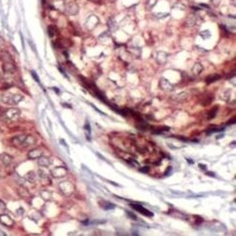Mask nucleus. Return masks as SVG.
I'll return each instance as SVG.
<instances>
[{
	"mask_svg": "<svg viewBox=\"0 0 236 236\" xmlns=\"http://www.w3.org/2000/svg\"><path fill=\"white\" fill-rule=\"evenodd\" d=\"M24 99V96L21 94H12V93H3L0 96V100L2 103L9 106H15Z\"/></svg>",
	"mask_w": 236,
	"mask_h": 236,
	"instance_id": "1",
	"label": "nucleus"
},
{
	"mask_svg": "<svg viewBox=\"0 0 236 236\" xmlns=\"http://www.w3.org/2000/svg\"><path fill=\"white\" fill-rule=\"evenodd\" d=\"M20 115H21V112H20L19 109L10 108L8 109V110L4 111L2 116H3L4 120L9 121V122H13V121H17L18 119L20 118Z\"/></svg>",
	"mask_w": 236,
	"mask_h": 236,
	"instance_id": "2",
	"label": "nucleus"
},
{
	"mask_svg": "<svg viewBox=\"0 0 236 236\" xmlns=\"http://www.w3.org/2000/svg\"><path fill=\"white\" fill-rule=\"evenodd\" d=\"M59 188L62 191V193L67 196H70L71 194L75 191V186L71 181L65 180L59 183Z\"/></svg>",
	"mask_w": 236,
	"mask_h": 236,
	"instance_id": "3",
	"label": "nucleus"
},
{
	"mask_svg": "<svg viewBox=\"0 0 236 236\" xmlns=\"http://www.w3.org/2000/svg\"><path fill=\"white\" fill-rule=\"evenodd\" d=\"M131 207L133 208V209H135V211L139 212V213H141L143 215H145V216H148V217H152V216H154V213H152V211L148 210L147 208H145L143 206L139 205V204L131 203Z\"/></svg>",
	"mask_w": 236,
	"mask_h": 236,
	"instance_id": "4",
	"label": "nucleus"
},
{
	"mask_svg": "<svg viewBox=\"0 0 236 236\" xmlns=\"http://www.w3.org/2000/svg\"><path fill=\"white\" fill-rule=\"evenodd\" d=\"M2 70L5 74H13L16 71V67L15 64H14V61H7V62H3L2 64Z\"/></svg>",
	"mask_w": 236,
	"mask_h": 236,
	"instance_id": "5",
	"label": "nucleus"
},
{
	"mask_svg": "<svg viewBox=\"0 0 236 236\" xmlns=\"http://www.w3.org/2000/svg\"><path fill=\"white\" fill-rule=\"evenodd\" d=\"M202 19L201 17H199V16L197 15V14H192V15L188 16V18L186 19V25L189 27H194V26H197V25H200V23H201Z\"/></svg>",
	"mask_w": 236,
	"mask_h": 236,
	"instance_id": "6",
	"label": "nucleus"
},
{
	"mask_svg": "<svg viewBox=\"0 0 236 236\" xmlns=\"http://www.w3.org/2000/svg\"><path fill=\"white\" fill-rule=\"evenodd\" d=\"M158 86H160V88L162 90V91H166V92H172V91H173V90H174V86H173V85L170 82V81L166 80V78H162V79H160Z\"/></svg>",
	"mask_w": 236,
	"mask_h": 236,
	"instance_id": "7",
	"label": "nucleus"
},
{
	"mask_svg": "<svg viewBox=\"0 0 236 236\" xmlns=\"http://www.w3.org/2000/svg\"><path fill=\"white\" fill-rule=\"evenodd\" d=\"M189 98V93L188 92H180V93L173 95L172 97V100L176 103H183Z\"/></svg>",
	"mask_w": 236,
	"mask_h": 236,
	"instance_id": "8",
	"label": "nucleus"
},
{
	"mask_svg": "<svg viewBox=\"0 0 236 236\" xmlns=\"http://www.w3.org/2000/svg\"><path fill=\"white\" fill-rule=\"evenodd\" d=\"M67 172H68V170H67L65 166H57V168H53V170H51L52 175H53L54 177H57V178L65 176V175L67 174Z\"/></svg>",
	"mask_w": 236,
	"mask_h": 236,
	"instance_id": "9",
	"label": "nucleus"
},
{
	"mask_svg": "<svg viewBox=\"0 0 236 236\" xmlns=\"http://www.w3.org/2000/svg\"><path fill=\"white\" fill-rule=\"evenodd\" d=\"M65 9H66L67 13L70 14V15H76L79 12V6L75 2H69L65 7Z\"/></svg>",
	"mask_w": 236,
	"mask_h": 236,
	"instance_id": "10",
	"label": "nucleus"
},
{
	"mask_svg": "<svg viewBox=\"0 0 236 236\" xmlns=\"http://www.w3.org/2000/svg\"><path fill=\"white\" fill-rule=\"evenodd\" d=\"M168 55L164 51L158 52V53H156V62H158L160 65H166V62H168Z\"/></svg>",
	"mask_w": 236,
	"mask_h": 236,
	"instance_id": "11",
	"label": "nucleus"
},
{
	"mask_svg": "<svg viewBox=\"0 0 236 236\" xmlns=\"http://www.w3.org/2000/svg\"><path fill=\"white\" fill-rule=\"evenodd\" d=\"M36 139L33 135H25L24 141L22 143V148H28L31 145H34L36 143Z\"/></svg>",
	"mask_w": 236,
	"mask_h": 236,
	"instance_id": "12",
	"label": "nucleus"
},
{
	"mask_svg": "<svg viewBox=\"0 0 236 236\" xmlns=\"http://www.w3.org/2000/svg\"><path fill=\"white\" fill-rule=\"evenodd\" d=\"M0 222H1L3 225H5V226H7V227H11V226H13V224H14L13 219H12L11 217L8 216L7 214H1L0 215Z\"/></svg>",
	"mask_w": 236,
	"mask_h": 236,
	"instance_id": "13",
	"label": "nucleus"
},
{
	"mask_svg": "<svg viewBox=\"0 0 236 236\" xmlns=\"http://www.w3.org/2000/svg\"><path fill=\"white\" fill-rule=\"evenodd\" d=\"M41 156H43V152L40 149H34L31 150L28 152V158L30 160H38Z\"/></svg>",
	"mask_w": 236,
	"mask_h": 236,
	"instance_id": "14",
	"label": "nucleus"
},
{
	"mask_svg": "<svg viewBox=\"0 0 236 236\" xmlns=\"http://www.w3.org/2000/svg\"><path fill=\"white\" fill-rule=\"evenodd\" d=\"M52 164V160L48 156H41L40 158H38V164L39 166H42V168H48L50 164Z\"/></svg>",
	"mask_w": 236,
	"mask_h": 236,
	"instance_id": "15",
	"label": "nucleus"
},
{
	"mask_svg": "<svg viewBox=\"0 0 236 236\" xmlns=\"http://www.w3.org/2000/svg\"><path fill=\"white\" fill-rule=\"evenodd\" d=\"M0 160H1V162L4 164V166H8L12 164V162H13V158L7 154H2L1 156H0Z\"/></svg>",
	"mask_w": 236,
	"mask_h": 236,
	"instance_id": "16",
	"label": "nucleus"
},
{
	"mask_svg": "<svg viewBox=\"0 0 236 236\" xmlns=\"http://www.w3.org/2000/svg\"><path fill=\"white\" fill-rule=\"evenodd\" d=\"M25 135H16L13 139H11L13 145H15L16 148H22V143L24 141Z\"/></svg>",
	"mask_w": 236,
	"mask_h": 236,
	"instance_id": "17",
	"label": "nucleus"
},
{
	"mask_svg": "<svg viewBox=\"0 0 236 236\" xmlns=\"http://www.w3.org/2000/svg\"><path fill=\"white\" fill-rule=\"evenodd\" d=\"M99 205L105 210H111V209H114V208L116 207V205H115L114 203L109 202V201H106V200H100Z\"/></svg>",
	"mask_w": 236,
	"mask_h": 236,
	"instance_id": "18",
	"label": "nucleus"
},
{
	"mask_svg": "<svg viewBox=\"0 0 236 236\" xmlns=\"http://www.w3.org/2000/svg\"><path fill=\"white\" fill-rule=\"evenodd\" d=\"M135 127L139 129H141V131H145V129L149 128V125H148V123L145 122V120H143V119L141 118H137V123H135Z\"/></svg>",
	"mask_w": 236,
	"mask_h": 236,
	"instance_id": "19",
	"label": "nucleus"
},
{
	"mask_svg": "<svg viewBox=\"0 0 236 236\" xmlns=\"http://www.w3.org/2000/svg\"><path fill=\"white\" fill-rule=\"evenodd\" d=\"M202 71H203V66H202L200 63H195L193 65L192 69H191V72H192V74L194 76H198V75H200L202 73Z\"/></svg>",
	"mask_w": 236,
	"mask_h": 236,
	"instance_id": "20",
	"label": "nucleus"
},
{
	"mask_svg": "<svg viewBox=\"0 0 236 236\" xmlns=\"http://www.w3.org/2000/svg\"><path fill=\"white\" fill-rule=\"evenodd\" d=\"M219 79H220V75L218 74H213V75H210V76L206 77V84L209 85V84H212V83L216 82V81H218Z\"/></svg>",
	"mask_w": 236,
	"mask_h": 236,
	"instance_id": "21",
	"label": "nucleus"
},
{
	"mask_svg": "<svg viewBox=\"0 0 236 236\" xmlns=\"http://www.w3.org/2000/svg\"><path fill=\"white\" fill-rule=\"evenodd\" d=\"M0 60H1L2 62H7V61H12V58L11 56H10V54L8 53V52L6 51H2L1 53H0Z\"/></svg>",
	"mask_w": 236,
	"mask_h": 236,
	"instance_id": "22",
	"label": "nucleus"
},
{
	"mask_svg": "<svg viewBox=\"0 0 236 236\" xmlns=\"http://www.w3.org/2000/svg\"><path fill=\"white\" fill-rule=\"evenodd\" d=\"M25 179L28 180L29 182H35V180H36V174H35L34 172H27L26 175H25Z\"/></svg>",
	"mask_w": 236,
	"mask_h": 236,
	"instance_id": "23",
	"label": "nucleus"
},
{
	"mask_svg": "<svg viewBox=\"0 0 236 236\" xmlns=\"http://www.w3.org/2000/svg\"><path fill=\"white\" fill-rule=\"evenodd\" d=\"M170 131V128H168V127H162V128H154L152 131V133H156V135H160V133H164V131Z\"/></svg>",
	"mask_w": 236,
	"mask_h": 236,
	"instance_id": "24",
	"label": "nucleus"
},
{
	"mask_svg": "<svg viewBox=\"0 0 236 236\" xmlns=\"http://www.w3.org/2000/svg\"><path fill=\"white\" fill-rule=\"evenodd\" d=\"M57 27L54 26V25H50L48 26V35L50 37H54L56 34H57Z\"/></svg>",
	"mask_w": 236,
	"mask_h": 236,
	"instance_id": "25",
	"label": "nucleus"
},
{
	"mask_svg": "<svg viewBox=\"0 0 236 236\" xmlns=\"http://www.w3.org/2000/svg\"><path fill=\"white\" fill-rule=\"evenodd\" d=\"M38 174H39V178L41 179V180L44 182V180H46L47 182H51L50 181V179H49V177H48V175H47V173L46 172H44L43 170H39V172H38Z\"/></svg>",
	"mask_w": 236,
	"mask_h": 236,
	"instance_id": "26",
	"label": "nucleus"
},
{
	"mask_svg": "<svg viewBox=\"0 0 236 236\" xmlns=\"http://www.w3.org/2000/svg\"><path fill=\"white\" fill-rule=\"evenodd\" d=\"M40 195H41V197H42V199H44L45 201H47V200H50L51 199V197H52V194L50 191H48V190H43L42 192L40 193Z\"/></svg>",
	"mask_w": 236,
	"mask_h": 236,
	"instance_id": "27",
	"label": "nucleus"
},
{
	"mask_svg": "<svg viewBox=\"0 0 236 236\" xmlns=\"http://www.w3.org/2000/svg\"><path fill=\"white\" fill-rule=\"evenodd\" d=\"M230 96H231V91H230V90H227V91L223 92L220 98H221V100H223V101L227 102L229 99H230Z\"/></svg>",
	"mask_w": 236,
	"mask_h": 236,
	"instance_id": "28",
	"label": "nucleus"
},
{
	"mask_svg": "<svg viewBox=\"0 0 236 236\" xmlns=\"http://www.w3.org/2000/svg\"><path fill=\"white\" fill-rule=\"evenodd\" d=\"M217 111H218V107L212 108L211 110H210L209 112H208L207 118H208V119H213V118H215V116H216V114H217Z\"/></svg>",
	"mask_w": 236,
	"mask_h": 236,
	"instance_id": "29",
	"label": "nucleus"
},
{
	"mask_svg": "<svg viewBox=\"0 0 236 236\" xmlns=\"http://www.w3.org/2000/svg\"><path fill=\"white\" fill-rule=\"evenodd\" d=\"M200 37H201L202 39H204V40H206L207 38H209L210 36H211V34H210V31L209 30H203L201 31V32L199 33Z\"/></svg>",
	"mask_w": 236,
	"mask_h": 236,
	"instance_id": "30",
	"label": "nucleus"
},
{
	"mask_svg": "<svg viewBox=\"0 0 236 236\" xmlns=\"http://www.w3.org/2000/svg\"><path fill=\"white\" fill-rule=\"evenodd\" d=\"M212 102V97L211 96H207V97H204V100H202L201 101V105L202 106H207L209 105L210 103Z\"/></svg>",
	"mask_w": 236,
	"mask_h": 236,
	"instance_id": "31",
	"label": "nucleus"
},
{
	"mask_svg": "<svg viewBox=\"0 0 236 236\" xmlns=\"http://www.w3.org/2000/svg\"><path fill=\"white\" fill-rule=\"evenodd\" d=\"M109 27L112 29V31H115L117 29V24L114 19H110V21H109Z\"/></svg>",
	"mask_w": 236,
	"mask_h": 236,
	"instance_id": "32",
	"label": "nucleus"
},
{
	"mask_svg": "<svg viewBox=\"0 0 236 236\" xmlns=\"http://www.w3.org/2000/svg\"><path fill=\"white\" fill-rule=\"evenodd\" d=\"M156 2H158V0H148L147 2V7L150 9V8H152L154 5L156 4Z\"/></svg>",
	"mask_w": 236,
	"mask_h": 236,
	"instance_id": "33",
	"label": "nucleus"
},
{
	"mask_svg": "<svg viewBox=\"0 0 236 236\" xmlns=\"http://www.w3.org/2000/svg\"><path fill=\"white\" fill-rule=\"evenodd\" d=\"M15 178H17V181H18V183H19L20 185H24V183H25V178H23V177L19 176L18 174H16Z\"/></svg>",
	"mask_w": 236,
	"mask_h": 236,
	"instance_id": "34",
	"label": "nucleus"
},
{
	"mask_svg": "<svg viewBox=\"0 0 236 236\" xmlns=\"http://www.w3.org/2000/svg\"><path fill=\"white\" fill-rule=\"evenodd\" d=\"M128 162H129V164H131V166H137V168H139V162H135V160H128Z\"/></svg>",
	"mask_w": 236,
	"mask_h": 236,
	"instance_id": "35",
	"label": "nucleus"
},
{
	"mask_svg": "<svg viewBox=\"0 0 236 236\" xmlns=\"http://www.w3.org/2000/svg\"><path fill=\"white\" fill-rule=\"evenodd\" d=\"M127 215H128L131 219H133V220H137V216H135L133 213H131V211H127Z\"/></svg>",
	"mask_w": 236,
	"mask_h": 236,
	"instance_id": "36",
	"label": "nucleus"
},
{
	"mask_svg": "<svg viewBox=\"0 0 236 236\" xmlns=\"http://www.w3.org/2000/svg\"><path fill=\"white\" fill-rule=\"evenodd\" d=\"M31 75H32V77L35 79V81L39 83V78H38V76H37V75H36V73H35L34 71H31Z\"/></svg>",
	"mask_w": 236,
	"mask_h": 236,
	"instance_id": "37",
	"label": "nucleus"
},
{
	"mask_svg": "<svg viewBox=\"0 0 236 236\" xmlns=\"http://www.w3.org/2000/svg\"><path fill=\"white\" fill-rule=\"evenodd\" d=\"M6 209V204L4 203L2 200H0V210H5Z\"/></svg>",
	"mask_w": 236,
	"mask_h": 236,
	"instance_id": "38",
	"label": "nucleus"
},
{
	"mask_svg": "<svg viewBox=\"0 0 236 236\" xmlns=\"http://www.w3.org/2000/svg\"><path fill=\"white\" fill-rule=\"evenodd\" d=\"M139 170H141V172H145V173H147V172H149L150 168H149V166H145L143 168H139Z\"/></svg>",
	"mask_w": 236,
	"mask_h": 236,
	"instance_id": "39",
	"label": "nucleus"
},
{
	"mask_svg": "<svg viewBox=\"0 0 236 236\" xmlns=\"http://www.w3.org/2000/svg\"><path fill=\"white\" fill-rule=\"evenodd\" d=\"M198 166H199V168H201V170H205L206 168H207V166H206L205 164H198Z\"/></svg>",
	"mask_w": 236,
	"mask_h": 236,
	"instance_id": "40",
	"label": "nucleus"
},
{
	"mask_svg": "<svg viewBox=\"0 0 236 236\" xmlns=\"http://www.w3.org/2000/svg\"><path fill=\"white\" fill-rule=\"evenodd\" d=\"M221 0H211L212 4H214V5H218L219 3H220Z\"/></svg>",
	"mask_w": 236,
	"mask_h": 236,
	"instance_id": "41",
	"label": "nucleus"
},
{
	"mask_svg": "<svg viewBox=\"0 0 236 236\" xmlns=\"http://www.w3.org/2000/svg\"><path fill=\"white\" fill-rule=\"evenodd\" d=\"M206 174H207V175H209V176H212V177H214V176H215V173L211 172H206Z\"/></svg>",
	"mask_w": 236,
	"mask_h": 236,
	"instance_id": "42",
	"label": "nucleus"
},
{
	"mask_svg": "<svg viewBox=\"0 0 236 236\" xmlns=\"http://www.w3.org/2000/svg\"><path fill=\"white\" fill-rule=\"evenodd\" d=\"M235 123V119H232V121H230V122H228V125H230V124H234Z\"/></svg>",
	"mask_w": 236,
	"mask_h": 236,
	"instance_id": "43",
	"label": "nucleus"
},
{
	"mask_svg": "<svg viewBox=\"0 0 236 236\" xmlns=\"http://www.w3.org/2000/svg\"><path fill=\"white\" fill-rule=\"evenodd\" d=\"M187 162H188L189 164H193V160H190L189 158H187Z\"/></svg>",
	"mask_w": 236,
	"mask_h": 236,
	"instance_id": "44",
	"label": "nucleus"
},
{
	"mask_svg": "<svg viewBox=\"0 0 236 236\" xmlns=\"http://www.w3.org/2000/svg\"><path fill=\"white\" fill-rule=\"evenodd\" d=\"M91 1H94V2H96V1H97V2H98V1H99V0H91Z\"/></svg>",
	"mask_w": 236,
	"mask_h": 236,
	"instance_id": "45",
	"label": "nucleus"
},
{
	"mask_svg": "<svg viewBox=\"0 0 236 236\" xmlns=\"http://www.w3.org/2000/svg\"><path fill=\"white\" fill-rule=\"evenodd\" d=\"M0 178H1V173H0Z\"/></svg>",
	"mask_w": 236,
	"mask_h": 236,
	"instance_id": "46",
	"label": "nucleus"
}]
</instances>
